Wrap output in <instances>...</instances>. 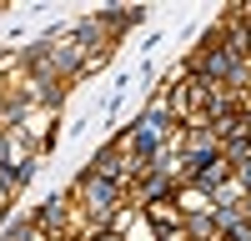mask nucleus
<instances>
[{
  "instance_id": "nucleus-1",
  "label": "nucleus",
  "mask_w": 251,
  "mask_h": 241,
  "mask_svg": "<svg viewBox=\"0 0 251 241\" xmlns=\"http://www.w3.org/2000/svg\"><path fill=\"white\" fill-rule=\"evenodd\" d=\"M66 191H71V201H75V216H80V226H86V236L111 231V216L131 201L126 186H116V181H106V176H91L86 166L75 171V181H71Z\"/></svg>"
},
{
  "instance_id": "nucleus-2",
  "label": "nucleus",
  "mask_w": 251,
  "mask_h": 241,
  "mask_svg": "<svg viewBox=\"0 0 251 241\" xmlns=\"http://www.w3.org/2000/svg\"><path fill=\"white\" fill-rule=\"evenodd\" d=\"M86 171H91V176H106V181H116V186H126V191H131V186H136V176L146 171V161L126 156L116 141H100V146L91 151V161H86Z\"/></svg>"
},
{
  "instance_id": "nucleus-3",
  "label": "nucleus",
  "mask_w": 251,
  "mask_h": 241,
  "mask_svg": "<svg viewBox=\"0 0 251 241\" xmlns=\"http://www.w3.org/2000/svg\"><path fill=\"white\" fill-rule=\"evenodd\" d=\"M176 156H181V181L201 171L206 161L221 156V141L211 136V126H191V131H176Z\"/></svg>"
},
{
  "instance_id": "nucleus-4",
  "label": "nucleus",
  "mask_w": 251,
  "mask_h": 241,
  "mask_svg": "<svg viewBox=\"0 0 251 241\" xmlns=\"http://www.w3.org/2000/svg\"><path fill=\"white\" fill-rule=\"evenodd\" d=\"M91 15L106 25V35L116 40V46H121V40H126V35H131L141 20H146V10H141V5H96Z\"/></svg>"
},
{
  "instance_id": "nucleus-5",
  "label": "nucleus",
  "mask_w": 251,
  "mask_h": 241,
  "mask_svg": "<svg viewBox=\"0 0 251 241\" xmlns=\"http://www.w3.org/2000/svg\"><path fill=\"white\" fill-rule=\"evenodd\" d=\"M141 216L151 221L156 231H176V226H181V211H176L171 196H166V201H151V206H141Z\"/></svg>"
},
{
  "instance_id": "nucleus-6",
  "label": "nucleus",
  "mask_w": 251,
  "mask_h": 241,
  "mask_svg": "<svg viewBox=\"0 0 251 241\" xmlns=\"http://www.w3.org/2000/svg\"><path fill=\"white\" fill-rule=\"evenodd\" d=\"M0 241H40L35 226H30V211H15L5 226H0Z\"/></svg>"
},
{
  "instance_id": "nucleus-7",
  "label": "nucleus",
  "mask_w": 251,
  "mask_h": 241,
  "mask_svg": "<svg viewBox=\"0 0 251 241\" xmlns=\"http://www.w3.org/2000/svg\"><path fill=\"white\" fill-rule=\"evenodd\" d=\"M241 196H246V191L236 186V176H231V181H221V186L211 191V206H241Z\"/></svg>"
},
{
  "instance_id": "nucleus-8",
  "label": "nucleus",
  "mask_w": 251,
  "mask_h": 241,
  "mask_svg": "<svg viewBox=\"0 0 251 241\" xmlns=\"http://www.w3.org/2000/svg\"><path fill=\"white\" fill-rule=\"evenodd\" d=\"M231 176H236V186L251 196V156H246V161H236V166H231Z\"/></svg>"
},
{
  "instance_id": "nucleus-9",
  "label": "nucleus",
  "mask_w": 251,
  "mask_h": 241,
  "mask_svg": "<svg viewBox=\"0 0 251 241\" xmlns=\"http://www.w3.org/2000/svg\"><path fill=\"white\" fill-rule=\"evenodd\" d=\"M236 211H241V221L251 226V196H241V206H236Z\"/></svg>"
},
{
  "instance_id": "nucleus-10",
  "label": "nucleus",
  "mask_w": 251,
  "mask_h": 241,
  "mask_svg": "<svg viewBox=\"0 0 251 241\" xmlns=\"http://www.w3.org/2000/svg\"><path fill=\"white\" fill-rule=\"evenodd\" d=\"M86 241H121L116 231H96V236H86Z\"/></svg>"
}]
</instances>
